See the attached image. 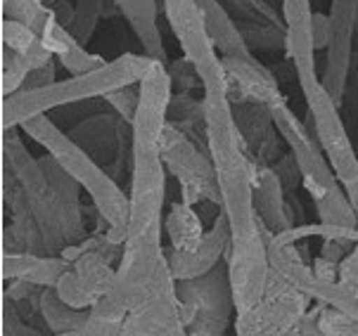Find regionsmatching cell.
I'll use <instances>...</instances> for the list:
<instances>
[{
    "mask_svg": "<svg viewBox=\"0 0 358 336\" xmlns=\"http://www.w3.org/2000/svg\"><path fill=\"white\" fill-rule=\"evenodd\" d=\"M206 149L216 168L221 211L230 223L226 256L238 313L254 308L266 294L271 275L264 225L254 209V156L242 138L226 93H202Z\"/></svg>",
    "mask_w": 358,
    "mask_h": 336,
    "instance_id": "1",
    "label": "cell"
},
{
    "mask_svg": "<svg viewBox=\"0 0 358 336\" xmlns=\"http://www.w3.org/2000/svg\"><path fill=\"white\" fill-rule=\"evenodd\" d=\"M20 128L86 189L93 206L107 221V237L117 244H124L129 235L131 199L121 189L119 180H114L86 149L78 147L69 133L59 131V126L48 114L24 121Z\"/></svg>",
    "mask_w": 358,
    "mask_h": 336,
    "instance_id": "2",
    "label": "cell"
},
{
    "mask_svg": "<svg viewBox=\"0 0 358 336\" xmlns=\"http://www.w3.org/2000/svg\"><path fill=\"white\" fill-rule=\"evenodd\" d=\"M150 64H152V57H148L145 52H126L100 69L90 71V74L69 76L64 81L45 85V88L20 90L10 97H3V112H0L3 114V128H20L29 119L83 100H93V97L105 100L109 93L124 88V85L141 83Z\"/></svg>",
    "mask_w": 358,
    "mask_h": 336,
    "instance_id": "3",
    "label": "cell"
},
{
    "mask_svg": "<svg viewBox=\"0 0 358 336\" xmlns=\"http://www.w3.org/2000/svg\"><path fill=\"white\" fill-rule=\"evenodd\" d=\"M299 88L306 97L313 136L358 216V152L344 126V116L339 114L337 100L323 85V78L301 81Z\"/></svg>",
    "mask_w": 358,
    "mask_h": 336,
    "instance_id": "4",
    "label": "cell"
},
{
    "mask_svg": "<svg viewBox=\"0 0 358 336\" xmlns=\"http://www.w3.org/2000/svg\"><path fill=\"white\" fill-rule=\"evenodd\" d=\"M176 294L187 336H228L230 320L238 315V308L226 261L202 277L176 282Z\"/></svg>",
    "mask_w": 358,
    "mask_h": 336,
    "instance_id": "5",
    "label": "cell"
},
{
    "mask_svg": "<svg viewBox=\"0 0 358 336\" xmlns=\"http://www.w3.org/2000/svg\"><path fill=\"white\" fill-rule=\"evenodd\" d=\"M162 10L183 57L195 66L202 81V93L228 95V78L221 52L216 50L197 0H162Z\"/></svg>",
    "mask_w": 358,
    "mask_h": 336,
    "instance_id": "6",
    "label": "cell"
},
{
    "mask_svg": "<svg viewBox=\"0 0 358 336\" xmlns=\"http://www.w3.org/2000/svg\"><path fill=\"white\" fill-rule=\"evenodd\" d=\"M311 303L304 291L271 270L264 298L235 315V336H304L301 322Z\"/></svg>",
    "mask_w": 358,
    "mask_h": 336,
    "instance_id": "7",
    "label": "cell"
},
{
    "mask_svg": "<svg viewBox=\"0 0 358 336\" xmlns=\"http://www.w3.org/2000/svg\"><path fill=\"white\" fill-rule=\"evenodd\" d=\"M162 156L166 170L178 180L180 201L197 206L211 201L221 209V189H218L216 168L211 163L209 149L195 138H190L183 128L169 124L162 136Z\"/></svg>",
    "mask_w": 358,
    "mask_h": 336,
    "instance_id": "8",
    "label": "cell"
},
{
    "mask_svg": "<svg viewBox=\"0 0 358 336\" xmlns=\"http://www.w3.org/2000/svg\"><path fill=\"white\" fill-rule=\"evenodd\" d=\"M264 237H266V249H268L271 270H275L282 279H287L292 286L304 291L311 301L330 305V308L339 310V313L358 320V286L344 284L339 279L327 282V279L315 277L313 265L306 263L308 256L296 247V242H285L266 228H264Z\"/></svg>",
    "mask_w": 358,
    "mask_h": 336,
    "instance_id": "9",
    "label": "cell"
},
{
    "mask_svg": "<svg viewBox=\"0 0 358 336\" xmlns=\"http://www.w3.org/2000/svg\"><path fill=\"white\" fill-rule=\"evenodd\" d=\"M271 112H273V121H275L278 133H280V138L287 143V149L292 152V156L296 159V163H299L301 175H304L301 185H304L311 201L323 197L327 189L337 187L339 180H337L335 170L330 168L318 140L308 133L304 121L289 109L287 102L273 107Z\"/></svg>",
    "mask_w": 358,
    "mask_h": 336,
    "instance_id": "10",
    "label": "cell"
},
{
    "mask_svg": "<svg viewBox=\"0 0 358 336\" xmlns=\"http://www.w3.org/2000/svg\"><path fill=\"white\" fill-rule=\"evenodd\" d=\"M69 138L86 149L114 180H119L126 163H131V124L117 112L88 116L71 128Z\"/></svg>",
    "mask_w": 358,
    "mask_h": 336,
    "instance_id": "11",
    "label": "cell"
},
{
    "mask_svg": "<svg viewBox=\"0 0 358 336\" xmlns=\"http://www.w3.org/2000/svg\"><path fill=\"white\" fill-rule=\"evenodd\" d=\"M311 0H280V17L285 24V57L292 62L296 81H313L318 76L313 41Z\"/></svg>",
    "mask_w": 358,
    "mask_h": 336,
    "instance_id": "12",
    "label": "cell"
},
{
    "mask_svg": "<svg viewBox=\"0 0 358 336\" xmlns=\"http://www.w3.org/2000/svg\"><path fill=\"white\" fill-rule=\"evenodd\" d=\"M254 209L264 228L273 235L296 228L299 201L294 192H287L271 163L259 159H254Z\"/></svg>",
    "mask_w": 358,
    "mask_h": 336,
    "instance_id": "13",
    "label": "cell"
},
{
    "mask_svg": "<svg viewBox=\"0 0 358 336\" xmlns=\"http://www.w3.org/2000/svg\"><path fill=\"white\" fill-rule=\"evenodd\" d=\"M223 69H226L228 78V100L233 105L240 102H259L266 107L282 105L285 95L278 88V81L273 74L259 62L254 54L247 57H221Z\"/></svg>",
    "mask_w": 358,
    "mask_h": 336,
    "instance_id": "14",
    "label": "cell"
},
{
    "mask_svg": "<svg viewBox=\"0 0 358 336\" xmlns=\"http://www.w3.org/2000/svg\"><path fill=\"white\" fill-rule=\"evenodd\" d=\"M230 249V223L226 213L218 209L216 221L211 230L204 232L202 242L197 244L192 251H176V249H166L169 268H171L176 282L183 279H195L202 275L211 272L218 263L226 261Z\"/></svg>",
    "mask_w": 358,
    "mask_h": 336,
    "instance_id": "15",
    "label": "cell"
},
{
    "mask_svg": "<svg viewBox=\"0 0 358 336\" xmlns=\"http://www.w3.org/2000/svg\"><path fill=\"white\" fill-rule=\"evenodd\" d=\"M183 327L180 301L176 294V279L164 284L141 308L131 310L124 320L119 336H166Z\"/></svg>",
    "mask_w": 358,
    "mask_h": 336,
    "instance_id": "16",
    "label": "cell"
},
{
    "mask_svg": "<svg viewBox=\"0 0 358 336\" xmlns=\"http://www.w3.org/2000/svg\"><path fill=\"white\" fill-rule=\"evenodd\" d=\"M233 114L254 159L273 163L285 154L280 152L282 138L273 121L271 107L259 105V102H240V105H233Z\"/></svg>",
    "mask_w": 358,
    "mask_h": 336,
    "instance_id": "17",
    "label": "cell"
},
{
    "mask_svg": "<svg viewBox=\"0 0 358 336\" xmlns=\"http://www.w3.org/2000/svg\"><path fill=\"white\" fill-rule=\"evenodd\" d=\"M71 263L64 256H41L29 251L3 254V282L24 279L38 286H57L59 277L69 270Z\"/></svg>",
    "mask_w": 358,
    "mask_h": 336,
    "instance_id": "18",
    "label": "cell"
},
{
    "mask_svg": "<svg viewBox=\"0 0 358 336\" xmlns=\"http://www.w3.org/2000/svg\"><path fill=\"white\" fill-rule=\"evenodd\" d=\"M112 3L117 5L121 17L129 22L143 52L152 59H159V62H169L166 45H164L159 22H157V17H159L157 0H112Z\"/></svg>",
    "mask_w": 358,
    "mask_h": 336,
    "instance_id": "19",
    "label": "cell"
},
{
    "mask_svg": "<svg viewBox=\"0 0 358 336\" xmlns=\"http://www.w3.org/2000/svg\"><path fill=\"white\" fill-rule=\"evenodd\" d=\"M197 5L202 10L204 24L221 57H247V54H252V48L247 45L238 22L223 8L221 0H197Z\"/></svg>",
    "mask_w": 358,
    "mask_h": 336,
    "instance_id": "20",
    "label": "cell"
},
{
    "mask_svg": "<svg viewBox=\"0 0 358 336\" xmlns=\"http://www.w3.org/2000/svg\"><path fill=\"white\" fill-rule=\"evenodd\" d=\"M164 232H166L171 249L176 251H192L204 237L202 218L197 216L195 206L185 204V201H176L171 209L164 216Z\"/></svg>",
    "mask_w": 358,
    "mask_h": 336,
    "instance_id": "21",
    "label": "cell"
},
{
    "mask_svg": "<svg viewBox=\"0 0 358 336\" xmlns=\"http://www.w3.org/2000/svg\"><path fill=\"white\" fill-rule=\"evenodd\" d=\"M0 36H3V45H8L10 50H15L17 54H22L31 69H41V66L52 62V52L45 48L43 38L34 31V29L24 27V24L15 20H5L3 17V27H0Z\"/></svg>",
    "mask_w": 358,
    "mask_h": 336,
    "instance_id": "22",
    "label": "cell"
},
{
    "mask_svg": "<svg viewBox=\"0 0 358 336\" xmlns=\"http://www.w3.org/2000/svg\"><path fill=\"white\" fill-rule=\"evenodd\" d=\"M41 313H43L45 327L50 334L78 332L90 317V310L71 308L69 303L62 301L55 286H45V289L41 291Z\"/></svg>",
    "mask_w": 358,
    "mask_h": 336,
    "instance_id": "23",
    "label": "cell"
},
{
    "mask_svg": "<svg viewBox=\"0 0 358 336\" xmlns=\"http://www.w3.org/2000/svg\"><path fill=\"white\" fill-rule=\"evenodd\" d=\"M3 17L20 22L41 36L55 17V12L52 5H48L45 0H3Z\"/></svg>",
    "mask_w": 358,
    "mask_h": 336,
    "instance_id": "24",
    "label": "cell"
},
{
    "mask_svg": "<svg viewBox=\"0 0 358 336\" xmlns=\"http://www.w3.org/2000/svg\"><path fill=\"white\" fill-rule=\"evenodd\" d=\"M102 10H105V0H76L74 3V17H71L69 31L74 34L78 43H86L93 38L95 29L102 20Z\"/></svg>",
    "mask_w": 358,
    "mask_h": 336,
    "instance_id": "25",
    "label": "cell"
},
{
    "mask_svg": "<svg viewBox=\"0 0 358 336\" xmlns=\"http://www.w3.org/2000/svg\"><path fill=\"white\" fill-rule=\"evenodd\" d=\"M0 57H3V83H0V90H3V97H10V95L20 93L27 76L31 74L34 69L22 54L10 50L8 45H3Z\"/></svg>",
    "mask_w": 358,
    "mask_h": 336,
    "instance_id": "26",
    "label": "cell"
},
{
    "mask_svg": "<svg viewBox=\"0 0 358 336\" xmlns=\"http://www.w3.org/2000/svg\"><path fill=\"white\" fill-rule=\"evenodd\" d=\"M315 310H318V327L325 336H358V320L354 317L323 303L315 305Z\"/></svg>",
    "mask_w": 358,
    "mask_h": 336,
    "instance_id": "27",
    "label": "cell"
},
{
    "mask_svg": "<svg viewBox=\"0 0 358 336\" xmlns=\"http://www.w3.org/2000/svg\"><path fill=\"white\" fill-rule=\"evenodd\" d=\"M0 332L3 336H43L41 329L29 325L27 320L20 315L17 305L3 294V310H0Z\"/></svg>",
    "mask_w": 358,
    "mask_h": 336,
    "instance_id": "28",
    "label": "cell"
},
{
    "mask_svg": "<svg viewBox=\"0 0 358 336\" xmlns=\"http://www.w3.org/2000/svg\"><path fill=\"white\" fill-rule=\"evenodd\" d=\"M57 62L69 76L90 74V71H95V69H100V66L107 64L105 57H100V54H95V52H88L86 45H78L76 50H71L69 54L59 57Z\"/></svg>",
    "mask_w": 358,
    "mask_h": 336,
    "instance_id": "29",
    "label": "cell"
},
{
    "mask_svg": "<svg viewBox=\"0 0 358 336\" xmlns=\"http://www.w3.org/2000/svg\"><path fill=\"white\" fill-rule=\"evenodd\" d=\"M105 102L121 116V119L133 124L136 112H138V105H141V90H138V83L136 85H124V88L109 93L105 97Z\"/></svg>",
    "mask_w": 358,
    "mask_h": 336,
    "instance_id": "30",
    "label": "cell"
},
{
    "mask_svg": "<svg viewBox=\"0 0 358 336\" xmlns=\"http://www.w3.org/2000/svg\"><path fill=\"white\" fill-rule=\"evenodd\" d=\"M271 166L275 170L278 178H280L282 187L287 189V192H296V187L301 185L304 175H301V168H299V163H296V159L292 156V152H285V154L278 159V161H273Z\"/></svg>",
    "mask_w": 358,
    "mask_h": 336,
    "instance_id": "31",
    "label": "cell"
},
{
    "mask_svg": "<svg viewBox=\"0 0 358 336\" xmlns=\"http://www.w3.org/2000/svg\"><path fill=\"white\" fill-rule=\"evenodd\" d=\"M169 66V74H171V81H173V88L178 90V93H190L195 85H202L199 81L195 66L187 62L185 57L176 59L173 64H166Z\"/></svg>",
    "mask_w": 358,
    "mask_h": 336,
    "instance_id": "32",
    "label": "cell"
},
{
    "mask_svg": "<svg viewBox=\"0 0 358 336\" xmlns=\"http://www.w3.org/2000/svg\"><path fill=\"white\" fill-rule=\"evenodd\" d=\"M313 41L318 50H327L332 41V22L330 15H323V12H315L313 15Z\"/></svg>",
    "mask_w": 358,
    "mask_h": 336,
    "instance_id": "33",
    "label": "cell"
},
{
    "mask_svg": "<svg viewBox=\"0 0 358 336\" xmlns=\"http://www.w3.org/2000/svg\"><path fill=\"white\" fill-rule=\"evenodd\" d=\"M301 329H304V336H325L318 327V310L308 308V313L304 315V322H301Z\"/></svg>",
    "mask_w": 358,
    "mask_h": 336,
    "instance_id": "34",
    "label": "cell"
},
{
    "mask_svg": "<svg viewBox=\"0 0 358 336\" xmlns=\"http://www.w3.org/2000/svg\"><path fill=\"white\" fill-rule=\"evenodd\" d=\"M354 62L358 64V12H356V24H354Z\"/></svg>",
    "mask_w": 358,
    "mask_h": 336,
    "instance_id": "35",
    "label": "cell"
},
{
    "mask_svg": "<svg viewBox=\"0 0 358 336\" xmlns=\"http://www.w3.org/2000/svg\"><path fill=\"white\" fill-rule=\"evenodd\" d=\"M166 336H187V332H185V327H180V329H176V332L166 334Z\"/></svg>",
    "mask_w": 358,
    "mask_h": 336,
    "instance_id": "36",
    "label": "cell"
},
{
    "mask_svg": "<svg viewBox=\"0 0 358 336\" xmlns=\"http://www.w3.org/2000/svg\"><path fill=\"white\" fill-rule=\"evenodd\" d=\"M50 336H76V332H69V334H50Z\"/></svg>",
    "mask_w": 358,
    "mask_h": 336,
    "instance_id": "37",
    "label": "cell"
},
{
    "mask_svg": "<svg viewBox=\"0 0 358 336\" xmlns=\"http://www.w3.org/2000/svg\"><path fill=\"white\" fill-rule=\"evenodd\" d=\"M356 152H358V140H356Z\"/></svg>",
    "mask_w": 358,
    "mask_h": 336,
    "instance_id": "38",
    "label": "cell"
}]
</instances>
